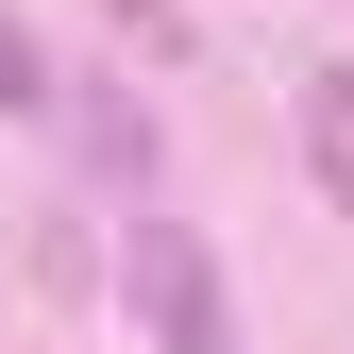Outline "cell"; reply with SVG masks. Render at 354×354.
Segmentation results:
<instances>
[{"instance_id":"cell-1","label":"cell","mask_w":354,"mask_h":354,"mask_svg":"<svg viewBox=\"0 0 354 354\" xmlns=\"http://www.w3.org/2000/svg\"><path fill=\"white\" fill-rule=\"evenodd\" d=\"M136 287H152V321H169V354H236V337H219V287H203V253L169 236V219H136Z\"/></svg>"}]
</instances>
